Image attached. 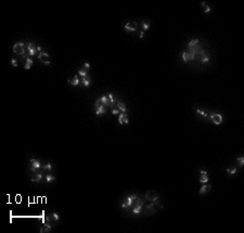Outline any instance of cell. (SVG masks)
I'll use <instances>...</instances> for the list:
<instances>
[{"mask_svg": "<svg viewBox=\"0 0 244 233\" xmlns=\"http://www.w3.org/2000/svg\"><path fill=\"white\" fill-rule=\"evenodd\" d=\"M26 46L24 42H16V44L13 46V51H14L15 54H19V55H22L23 58L26 57L25 54V51H26Z\"/></svg>", "mask_w": 244, "mask_h": 233, "instance_id": "cell-1", "label": "cell"}, {"mask_svg": "<svg viewBox=\"0 0 244 233\" xmlns=\"http://www.w3.org/2000/svg\"><path fill=\"white\" fill-rule=\"evenodd\" d=\"M138 198V196L136 195V194H131V195H129V196H127L126 197V199H125V202H123L120 204V206H121V208H128V207H131V206L134 205V203H135V201Z\"/></svg>", "mask_w": 244, "mask_h": 233, "instance_id": "cell-2", "label": "cell"}, {"mask_svg": "<svg viewBox=\"0 0 244 233\" xmlns=\"http://www.w3.org/2000/svg\"><path fill=\"white\" fill-rule=\"evenodd\" d=\"M159 194H157L156 191H154V190H149V191L146 192V194H144V198L148 199V201L150 202H156L159 201Z\"/></svg>", "mask_w": 244, "mask_h": 233, "instance_id": "cell-3", "label": "cell"}, {"mask_svg": "<svg viewBox=\"0 0 244 233\" xmlns=\"http://www.w3.org/2000/svg\"><path fill=\"white\" fill-rule=\"evenodd\" d=\"M208 118L213 121L215 125H220L222 123V115L218 113H212L210 115H208Z\"/></svg>", "mask_w": 244, "mask_h": 233, "instance_id": "cell-4", "label": "cell"}, {"mask_svg": "<svg viewBox=\"0 0 244 233\" xmlns=\"http://www.w3.org/2000/svg\"><path fill=\"white\" fill-rule=\"evenodd\" d=\"M181 57H182V61L183 62H189V61L195 60V54L191 53V52H189V51H183L182 54H181Z\"/></svg>", "mask_w": 244, "mask_h": 233, "instance_id": "cell-5", "label": "cell"}, {"mask_svg": "<svg viewBox=\"0 0 244 233\" xmlns=\"http://www.w3.org/2000/svg\"><path fill=\"white\" fill-rule=\"evenodd\" d=\"M38 59L40 60L45 65H50V57L47 52H41L38 54Z\"/></svg>", "mask_w": 244, "mask_h": 233, "instance_id": "cell-6", "label": "cell"}, {"mask_svg": "<svg viewBox=\"0 0 244 233\" xmlns=\"http://www.w3.org/2000/svg\"><path fill=\"white\" fill-rule=\"evenodd\" d=\"M137 26H138V24H137V22H135V21H131V22H128L126 25L124 26V29L126 32H136L137 31Z\"/></svg>", "mask_w": 244, "mask_h": 233, "instance_id": "cell-7", "label": "cell"}, {"mask_svg": "<svg viewBox=\"0 0 244 233\" xmlns=\"http://www.w3.org/2000/svg\"><path fill=\"white\" fill-rule=\"evenodd\" d=\"M31 164H32V166H31V171H32V172L37 171V170H38V169H40V167H41L40 160L35 159V158H32V159H31Z\"/></svg>", "mask_w": 244, "mask_h": 233, "instance_id": "cell-8", "label": "cell"}, {"mask_svg": "<svg viewBox=\"0 0 244 233\" xmlns=\"http://www.w3.org/2000/svg\"><path fill=\"white\" fill-rule=\"evenodd\" d=\"M144 212L147 215H153L156 212V208H155V203L151 202V204L146 206V209H144Z\"/></svg>", "mask_w": 244, "mask_h": 233, "instance_id": "cell-9", "label": "cell"}, {"mask_svg": "<svg viewBox=\"0 0 244 233\" xmlns=\"http://www.w3.org/2000/svg\"><path fill=\"white\" fill-rule=\"evenodd\" d=\"M42 178H44V175H42V172L34 171V172H32V175H31V181L32 182H39Z\"/></svg>", "mask_w": 244, "mask_h": 233, "instance_id": "cell-10", "label": "cell"}, {"mask_svg": "<svg viewBox=\"0 0 244 233\" xmlns=\"http://www.w3.org/2000/svg\"><path fill=\"white\" fill-rule=\"evenodd\" d=\"M27 51H28V55L29 57H34V55L37 53V47L34 42H29L27 45Z\"/></svg>", "mask_w": 244, "mask_h": 233, "instance_id": "cell-11", "label": "cell"}, {"mask_svg": "<svg viewBox=\"0 0 244 233\" xmlns=\"http://www.w3.org/2000/svg\"><path fill=\"white\" fill-rule=\"evenodd\" d=\"M118 123H119L120 125L123 124H128L129 123V119H128V115L126 113H120L119 116H118Z\"/></svg>", "mask_w": 244, "mask_h": 233, "instance_id": "cell-12", "label": "cell"}, {"mask_svg": "<svg viewBox=\"0 0 244 233\" xmlns=\"http://www.w3.org/2000/svg\"><path fill=\"white\" fill-rule=\"evenodd\" d=\"M208 181V175H207L206 170H200V182L201 183H206Z\"/></svg>", "mask_w": 244, "mask_h": 233, "instance_id": "cell-13", "label": "cell"}, {"mask_svg": "<svg viewBox=\"0 0 244 233\" xmlns=\"http://www.w3.org/2000/svg\"><path fill=\"white\" fill-rule=\"evenodd\" d=\"M100 101H101V103L103 104L104 106H111V107H113V105H112L111 102H110V100H108L107 96H102L100 98Z\"/></svg>", "mask_w": 244, "mask_h": 233, "instance_id": "cell-14", "label": "cell"}, {"mask_svg": "<svg viewBox=\"0 0 244 233\" xmlns=\"http://www.w3.org/2000/svg\"><path fill=\"white\" fill-rule=\"evenodd\" d=\"M51 229V224L48 223V222H44V224H42V227L40 229V233H45V232H49Z\"/></svg>", "mask_w": 244, "mask_h": 233, "instance_id": "cell-15", "label": "cell"}, {"mask_svg": "<svg viewBox=\"0 0 244 233\" xmlns=\"http://www.w3.org/2000/svg\"><path fill=\"white\" fill-rule=\"evenodd\" d=\"M199 46V39H196V38H194V39H191V41L188 44V48H195V47H197Z\"/></svg>", "mask_w": 244, "mask_h": 233, "instance_id": "cell-16", "label": "cell"}, {"mask_svg": "<svg viewBox=\"0 0 244 233\" xmlns=\"http://www.w3.org/2000/svg\"><path fill=\"white\" fill-rule=\"evenodd\" d=\"M210 191V185H207V184H204L203 186H201V190H200V194L203 195L205 193L209 192Z\"/></svg>", "mask_w": 244, "mask_h": 233, "instance_id": "cell-17", "label": "cell"}, {"mask_svg": "<svg viewBox=\"0 0 244 233\" xmlns=\"http://www.w3.org/2000/svg\"><path fill=\"white\" fill-rule=\"evenodd\" d=\"M151 26V22L149 21V20H143L142 21V28H143V32L148 31V29L150 28Z\"/></svg>", "mask_w": 244, "mask_h": 233, "instance_id": "cell-18", "label": "cell"}, {"mask_svg": "<svg viewBox=\"0 0 244 233\" xmlns=\"http://www.w3.org/2000/svg\"><path fill=\"white\" fill-rule=\"evenodd\" d=\"M33 60L31 58H26V62H25V65H24V68L25 70H29V68L32 67V65H33Z\"/></svg>", "mask_w": 244, "mask_h": 233, "instance_id": "cell-19", "label": "cell"}, {"mask_svg": "<svg viewBox=\"0 0 244 233\" xmlns=\"http://www.w3.org/2000/svg\"><path fill=\"white\" fill-rule=\"evenodd\" d=\"M142 207H143V206L135 205V206H134V208H133V214H135V215H138V214H140V212L142 211Z\"/></svg>", "mask_w": 244, "mask_h": 233, "instance_id": "cell-20", "label": "cell"}, {"mask_svg": "<svg viewBox=\"0 0 244 233\" xmlns=\"http://www.w3.org/2000/svg\"><path fill=\"white\" fill-rule=\"evenodd\" d=\"M68 83H70V85H72V86H78L79 85V78H78V76H75L73 79H68Z\"/></svg>", "mask_w": 244, "mask_h": 233, "instance_id": "cell-21", "label": "cell"}, {"mask_svg": "<svg viewBox=\"0 0 244 233\" xmlns=\"http://www.w3.org/2000/svg\"><path fill=\"white\" fill-rule=\"evenodd\" d=\"M117 107H118V110L120 111L121 113H126V104L125 103H123V102H117Z\"/></svg>", "mask_w": 244, "mask_h": 233, "instance_id": "cell-22", "label": "cell"}, {"mask_svg": "<svg viewBox=\"0 0 244 233\" xmlns=\"http://www.w3.org/2000/svg\"><path fill=\"white\" fill-rule=\"evenodd\" d=\"M105 112H106V109H105L104 105H101L100 107H98V109L95 110V114H97V115H101V114H104Z\"/></svg>", "mask_w": 244, "mask_h": 233, "instance_id": "cell-23", "label": "cell"}, {"mask_svg": "<svg viewBox=\"0 0 244 233\" xmlns=\"http://www.w3.org/2000/svg\"><path fill=\"white\" fill-rule=\"evenodd\" d=\"M201 6H202L203 8H204V13H206V14L210 13V7L207 6L205 1H202V2H201Z\"/></svg>", "mask_w": 244, "mask_h": 233, "instance_id": "cell-24", "label": "cell"}, {"mask_svg": "<svg viewBox=\"0 0 244 233\" xmlns=\"http://www.w3.org/2000/svg\"><path fill=\"white\" fill-rule=\"evenodd\" d=\"M45 179H46V181L47 182H52V181H55V177L53 176V175H51V173H48V175H46L45 176Z\"/></svg>", "mask_w": 244, "mask_h": 233, "instance_id": "cell-25", "label": "cell"}, {"mask_svg": "<svg viewBox=\"0 0 244 233\" xmlns=\"http://www.w3.org/2000/svg\"><path fill=\"white\" fill-rule=\"evenodd\" d=\"M81 83L85 87H89V85H90V79H89V77H81Z\"/></svg>", "mask_w": 244, "mask_h": 233, "instance_id": "cell-26", "label": "cell"}, {"mask_svg": "<svg viewBox=\"0 0 244 233\" xmlns=\"http://www.w3.org/2000/svg\"><path fill=\"white\" fill-rule=\"evenodd\" d=\"M78 74H79L81 77H87V75H88V71L86 70V68L82 67V68H80V70L78 71Z\"/></svg>", "mask_w": 244, "mask_h": 233, "instance_id": "cell-27", "label": "cell"}, {"mask_svg": "<svg viewBox=\"0 0 244 233\" xmlns=\"http://www.w3.org/2000/svg\"><path fill=\"white\" fill-rule=\"evenodd\" d=\"M196 113L199 114L200 116L204 117V118H208V114L205 113V112H204V111H202V110H200V109H196Z\"/></svg>", "mask_w": 244, "mask_h": 233, "instance_id": "cell-28", "label": "cell"}, {"mask_svg": "<svg viewBox=\"0 0 244 233\" xmlns=\"http://www.w3.org/2000/svg\"><path fill=\"white\" fill-rule=\"evenodd\" d=\"M238 171V169L235 168V167H231V168H227V172L231 173V175H234V173Z\"/></svg>", "mask_w": 244, "mask_h": 233, "instance_id": "cell-29", "label": "cell"}, {"mask_svg": "<svg viewBox=\"0 0 244 233\" xmlns=\"http://www.w3.org/2000/svg\"><path fill=\"white\" fill-rule=\"evenodd\" d=\"M236 160H238V164H239V166H240V167H242V166L244 165V157H243V156L238 157V158H236Z\"/></svg>", "mask_w": 244, "mask_h": 233, "instance_id": "cell-30", "label": "cell"}, {"mask_svg": "<svg viewBox=\"0 0 244 233\" xmlns=\"http://www.w3.org/2000/svg\"><path fill=\"white\" fill-rule=\"evenodd\" d=\"M107 98H108V100H110L111 104L113 105V104L115 103V98L113 97V94H112V93H108V94H107Z\"/></svg>", "mask_w": 244, "mask_h": 233, "instance_id": "cell-31", "label": "cell"}, {"mask_svg": "<svg viewBox=\"0 0 244 233\" xmlns=\"http://www.w3.org/2000/svg\"><path fill=\"white\" fill-rule=\"evenodd\" d=\"M45 170H51L52 169V165L50 163H48V164H46V165H44V167H42Z\"/></svg>", "mask_w": 244, "mask_h": 233, "instance_id": "cell-32", "label": "cell"}, {"mask_svg": "<svg viewBox=\"0 0 244 233\" xmlns=\"http://www.w3.org/2000/svg\"><path fill=\"white\" fill-rule=\"evenodd\" d=\"M11 65H12L13 67H16V66H18V61H16L14 58H13L12 60H11Z\"/></svg>", "mask_w": 244, "mask_h": 233, "instance_id": "cell-33", "label": "cell"}, {"mask_svg": "<svg viewBox=\"0 0 244 233\" xmlns=\"http://www.w3.org/2000/svg\"><path fill=\"white\" fill-rule=\"evenodd\" d=\"M101 105H103V104L101 103V101H100V99H98L97 101H95V109H98V107H100Z\"/></svg>", "mask_w": 244, "mask_h": 233, "instance_id": "cell-34", "label": "cell"}, {"mask_svg": "<svg viewBox=\"0 0 244 233\" xmlns=\"http://www.w3.org/2000/svg\"><path fill=\"white\" fill-rule=\"evenodd\" d=\"M112 114H113V115H117V114H119V110L113 109V110H112Z\"/></svg>", "mask_w": 244, "mask_h": 233, "instance_id": "cell-35", "label": "cell"}, {"mask_svg": "<svg viewBox=\"0 0 244 233\" xmlns=\"http://www.w3.org/2000/svg\"><path fill=\"white\" fill-rule=\"evenodd\" d=\"M84 68H86V70H89V68H90V64H89V63H85L84 64Z\"/></svg>", "mask_w": 244, "mask_h": 233, "instance_id": "cell-36", "label": "cell"}, {"mask_svg": "<svg viewBox=\"0 0 244 233\" xmlns=\"http://www.w3.org/2000/svg\"><path fill=\"white\" fill-rule=\"evenodd\" d=\"M143 36H144V32L142 31V32H141V33H140V35H139V37H140V39H142V38H143Z\"/></svg>", "mask_w": 244, "mask_h": 233, "instance_id": "cell-37", "label": "cell"}]
</instances>
